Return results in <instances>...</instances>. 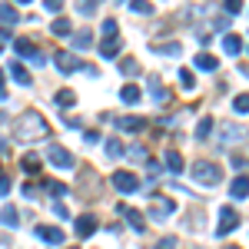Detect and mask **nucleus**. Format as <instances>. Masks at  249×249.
<instances>
[{
	"instance_id": "3c124183",
	"label": "nucleus",
	"mask_w": 249,
	"mask_h": 249,
	"mask_svg": "<svg viewBox=\"0 0 249 249\" xmlns=\"http://www.w3.org/2000/svg\"><path fill=\"white\" fill-rule=\"evenodd\" d=\"M67 249H80V246H67Z\"/></svg>"
},
{
	"instance_id": "39448f33",
	"label": "nucleus",
	"mask_w": 249,
	"mask_h": 249,
	"mask_svg": "<svg viewBox=\"0 0 249 249\" xmlns=\"http://www.w3.org/2000/svg\"><path fill=\"white\" fill-rule=\"evenodd\" d=\"M47 156H50V163L60 166V170H73V166H77V160L70 156V150H67V146H60V143H53V146L47 150Z\"/></svg>"
},
{
	"instance_id": "a19ab883",
	"label": "nucleus",
	"mask_w": 249,
	"mask_h": 249,
	"mask_svg": "<svg viewBox=\"0 0 249 249\" xmlns=\"http://www.w3.org/2000/svg\"><path fill=\"white\" fill-rule=\"evenodd\" d=\"M47 190H50V193H53V196L60 199V196L67 193V186H63V183H47Z\"/></svg>"
},
{
	"instance_id": "c03bdc74",
	"label": "nucleus",
	"mask_w": 249,
	"mask_h": 249,
	"mask_svg": "<svg viewBox=\"0 0 249 249\" xmlns=\"http://www.w3.org/2000/svg\"><path fill=\"white\" fill-rule=\"evenodd\" d=\"M7 193H10V179H7V176H0V196H7Z\"/></svg>"
},
{
	"instance_id": "2f4dec72",
	"label": "nucleus",
	"mask_w": 249,
	"mask_h": 249,
	"mask_svg": "<svg viewBox=\"0 0 249 249\" xmlns=\"http://www.w3.org/2000/svg\"><path fill=\"white\" fill-rule=\"evenodd\" d=\"M120 70H123L126 77H136V70H140V63H136L133 57H130V60H120Z\"/></svg>"
},
{
	"instance_id": "8fccbe9b",
	"label": "nucleus",
	"mask_w": 249,
	"mask_h": 249,
	"mask_svg": "<svg viewBox=\"0 0 249 249\" xmlns=\"http://www.w3.org/2000/svg\"><path fill=\"white\" fill-rule=\"evenodd\" d=\"M17 3H30V0H17Z\"/></svg>"
},
{
	"instance_id": "393cba45",
	"label": "nucleus",
	"mask_w": 249,
	"mask_h": 249,
	"mask_svg": "<svg viewBox=\"0 0 249 249\" xmlns=\"http://www.w3.org/2000/svg\"><path fill=\"white\" fill-rule=\"evenodd\" d=\"M73 103H77V93H73V90H57V107L67 110V107H73Z\"/></svg>"
},
{
	"instance_id": "9d476101",
	"label": "nucleus",
	"mask_w": 249,
	"mask_h": 249,
	"mask_svg": "<svg viewBox=\"0 0 249 249\" xmlns=\"http://www.w3.org/2000/svg\"><path fill=\"white\" fill-rule=\"evenodd\" d=\"M170 213H176V203H173V199H156L153 206H150V216H153L156 223H160V219H166Z\"/></svg>"
},
{
	"instance_id": "c9c22d12",
	"label": "nucleus",
	"mask_w": 249,
	"mask_h": 249,
	"mask_svg": "<svg viewBox=\"0 0 249 249\" xmlns=\"http://www.w3.org/2000/svg\"><path fill=\"white\" fill-rule=\"evenodd\" d=\"M243 136V130L239 126H230V130H223V143H232V140H239Z\"/></svg>"
},
{
	"instance_id": "a211bd4d",
	"label": "nucleus",
	"mask_w": 249,
	"mask_h": 249,
	"mask_svg": "<svg viewBox=\"0 0 249 249\" xmlns=\"http://www.w3.org/2000/svg\"><path fill=\"white\" fill-rule=\"evenodd\" d=\"M196 67H199V70H219V60L213 57V53H196Z\"/></svg>"
},
{
	"instance_id": "ea45409f",
	"label": "nucleus",
	"mask_w": 249,
	"mask_h": 249,
	"mask_svg": "<svg viewBox=\"0 0 249 249\" xmlns=\"http://www.w3.org/2000/svg\"><path fill=\"white\" fill-rule=\"evenodd\" d=\"M226 14H243V0H226Z\"/></svg>"
},
{
	"instance_id": "ddd939ff",
	"label": "nucleus",
	"mask_w": 249,
	"mask_h": 249,
	"mask_svg": "<svg viewBox=\"0 0 249 249\" xmlns=\"http://www.w3.org/2000/svg\"><path fill=\"white\" fill-rule=\"evenodd\" d=\"M243 47H246V40L239 37V34H226V37H223V50H226L230 57H239Z\"/></svg>"
},
{
	"instance_id": "a18cd8bd",
	"label": "nucleus",
	"mask_w": 249,
	"mask_h": 249,
	"mask_svg": "<svg viewBox=\"0 0 249 249\" xmlns=\"http://www.w3.org/2000/svg\"><path fill=\"white\" fill-rule=\"evenodd\" d=\"M0 100H7V80H3V73H0Z\"/></svg>"
},
{
	"instance_id": "aec40b11",
	"label": "nucleus",
	"mask_w": 249,
	"mask_h": 249,
	"mask_svg": "<svg viewBox=\"0 0 249 249\" xmlns=\"http://www.w3.org/2000/svg\"><path fill=\"white\" fill-rule=\"evenodd\" d=\"M0 223H3V226H17L20 223L17 206H3V210H0Z\"/></svg>"
},
{
	"instance_id": "7ed1b4c3",
	"label": "nucleus",
	"mask_w": 249,
	"mask_h": 249,
	"mask_svg": "<svg viewBox=\"0 0 249 249\" xmlns=\"http://www.w3.org/2000/svg\"><path fill=\"white\" fill-rule=\"evenodd\" d=\"M110 183H113V190H116V193H123V196H130V193L140 190V179H136L130 170H116L113 176H110Z\"/></svg>"
},
{
	"instance_id": "49530a36",
	"label": "nucleus",
	"mask_w": 249,
	"mask_h": 249,
	"mask_svg": "<svg viewBox=\"0 0 249 249\" xmlns=\"http://www.w3.org/2000/svg\"><path fill=\"white\" fill-rule=\"evenodd\" d=\"M7 40H10V30H7V27H0V43H7Z\"/></svg>"
},
{
	"instance_id": "f257e3e1",
	"label": "nucleus",
	"mask_w": 249,
	"mask_h": 249,
	"mask_svg": "<svg viewBox=\"0 0 249 249\" xmlns=\"http://www.w3.org/2000/svg\"><path fill=\"white\" fill-rule=\"evenodd\" d=\"M50 136V123L40 110H27V113L17 116V126H14V140L20 143H37V140H47Z\"/></svg>"
},
{
	"instance_id": "dca6fc26",
	"label": "nucleus",
	"mask_w": 249,
	"mask_h": 249,
	"mask_svg": "<svg viewBox=\"0 0 249 249\" xmlns=\"http://www.w3.org/2000/svg\"><path fill=\"white\" fill-rule=\"evenodd\" d=\"M230 193H232V199H246V196H249L246 176H236V179H232V186H230Z\"/></svg>"
},
{
	"instance_id": "c756f323",
	"label": "nucleus",
	"mask_w": 249,
	"mask_h": 249,
	"mask_svg": "<svg viewBox=\"0 0 249 249\" xmlns=\"http://www.w3.org/2000/svg\"><path fill=\"white\" fill-rule=\"evenodd\" d=\"M146 173H150V179H160V176H163V163H160V160H146Z\"/></svg>"
},
{
	"instance_id": "f03ea898",
	"label": "nucleus",
	"mask_w": 249,
	"mask_h": 249,
	"mask_svg": "<svg viewBox=\"0 0 249 249\" xmlns=\"http://www.w3.org/2000/svg\"><path fill=\"white\" fill-rule=\"evenodd\" d=\"M193 179H196L199 186H216V183L223 179V170H219V163L196 160V163H193Z\"/></svg>"
},
{
	"instance_id": "72a5a7b5",
	"label": "nucleus",
	"mask_w": 249,
	"mask_h": 249,
	"mask_svg": "<svg viewBox=\"0 0 249 249\" xmlns=\"http://www.w3.org/2000/svg\"><path fill=\"white\" fill-rule=\"evenodd\" d=\"M107 37H120V27H116V20H103V40Z\"/></svg>"
},
{
	"instance_id": "412c9836",
	"label": "nucleus",
	"mask_w": 249,
	"mask_h": 249,
	"mask_svg": "<svg viewBox=\"0 0 249 249\" xmlns=\"http://www.w3.org/2000/svg\"><path fill=\"white\" fill-rule=\"evenodd\" d=\"M123 216H126V223H130V226H133L136 232H143V230H146V219H143V216H140L136 210H123Z\"/></svg>"
},
{
	"instance_id": "f8f14e48",
	"label": "nucleus",
	"mask_w": 249,
	"mask_h": 249,
	"mask_svg": "<svg viewBox=\"0 0 249 249\" xmlns=\"http://www.w3.org/2000/svg\"><path fill=\"white\" fill-rule=\"evenodd\" d=\"M116 126H120L123 133H140V130L146 126V120H143V116H120Z\"/></svg>"
},
{
	"instance_id": "a878e982",
	"label": "nucleus",
	"mask_w": 249,
	"mask_h": 249,
	"mask_svg": "<svg viewBox=\"0 0 249 249\" xmlns=\"http://www.w3.org/2000/svg\"><path fill=\"white\" fill-rule=\"evenodd\" d=\"M166 170H173V173H183V156L176 153V150H170V153H166Z\"/></svg>"
},
{
	"instance_id": "4468645a",
	"label": "nucleus",
	"mask_w": 249,
	"mask_h": 249,
	"mask_svg": "<svg viewBox=\"0 0 249 249\" xmlns=\"http://www.w3.org/2000/svg\"><path fill=\"white\" fill-rule=\"evenodd\" d=\"M7 73H10V77L17 80L20 87H30V83H34V77H30V73H27V67H23V63H20V60H14V63H10V70H7Z\"/></svg>"
},
{
	"instance_id": "c85d7f7f",
	"label": "nucleus",
	"mask_w": 249,
	"mask_h": 249,
	"mask_svg": "<svg viewBox=\"0 0 249 249\" xmlns=\"http://www.w3.org/2000/svg\"><path fill=\"white\" fill-rule=\"evenodd\" d=\"M232 110H236L239 116H246V113H249V96H246V93H239L236 100H232Z\"/></svg>"
},
{
	"instance_id": "0eeeda50",
	"label": "nucleus",
	"mask_w": 249,
	"mask_h": 249,
	"mask_svg": "<svg viewBox=\"0 0 249 249\" xmlns=\"http://www.w3.org/2000/svg\"><path fill=\"white\" fill-rule=\"evenodd\" d=\"M14 50H17V57H27V60H34V63H47V57H43V53H40L37 47H34V43H30V40H14Z\"/></svg>"
},
{
	"instance_id": "5701e85b",
	"label": "nucleus",
	"mask_w": 249,
	"mask_h": 249,
	"mask_svg": "<svg viewBox=\"0 0 249 249\" xmlns=\"http://www.w3.org/2000/svg\"><path fill=\"white\" fill-rule=\"evenodd\" d=\"M216 130V123H213V116H203L199 120V126H196V140H206V136Z\"/></svg>"
},
{
	"instance_id": "bb28decb",
	"label": "nucleus",
	"mask_w": 249,
	"mask_h": 249,
	"mask_svg": "<svg viewBox=\"0 0 249 249\" xmlns=\"http://www.w3.org/2000/svg\"><path fill=\"white\" fill-rule=\"evenodd\" d=\"M130 10H133V14H153L156 7L150 0H130Z\"/></svg>"
},
{
	"instance_id": "6e6552de",
	"label": "nucleus",
	"mask_w": 249,
	"mask_h": 249,
	"mask_svg": "<svg viewBox=\"0 0 249 249\" xmlns=\"http://www.w3.org/2000/svg\"><path fill=\"white\" fill-rule=\"evenodd\" d=\"M53 63H57L60 73H73V70H77V53H73V50H57V53H53Z\"/></svg>"
},
{
	"instance_id": "4c0bfd02",
	"label": "nucleus",
	"mask_w": 249,
	"mask_h": 249,
	"mask_svg": "<svg viewBox=\"0 0 249 249\" xmlns=\"http://www.w3.org/2000/svg\"><path fill=\"white\" fill-rule=\"evenodd\" d=\"M179 243H176V236H163L160 243H156V249H176Z\"/></svg>"
},
{
	"instance_id": "20e7f679",
	"label": "nucleus",
	"mask_w": 249,
	"mask_h": 249,
	"mask_svg": "<svg viewBox=\"0 0 249 249\" xmlns=\"http://www.w3.org/2000/svg\"><path fill=\"white\" fill-rule=\"evenodd\" d=\"M236 226H239V213L232 210V206H219V226H216V236H230Z\"/></svg>"
},
{
	"instance_id": "473e14b6",
	"label": "nucleus",
	"mask_w": 249,
	"mask_h": 249,
	"mask_svg": "<svg viewBox=\"0 0 249 249\" xmlns=\"http://www.w3.org/2000/svg\"><path fill=\"white\" fill-rule=\"evenodd\" d=\"M179 87H183V90H193V87H196V77H193L190 70H179Z\"/></svg>"
},
{
	"instance_id": "2eb2a0df",
	"label": "nucleus",
	"mask_w": 249,
	"mask_h": 249,
	"mask_svg": "<svg viewBox=\"0 0 249 249\" xmlns=\"http://www.w3.org/2000/svg\"><path fill=\"white\" fill-rule=\"evenodd\" d=\"M140 87H136V83H126V87H123V90H120V100H123V103H126V107H133V103H140Z\"/></svg>"
},
{
	"instance_id": "cd10ccee",
	"label": "nucleus",
	"mask_w": 249,
	"mask_h": 249,
	"mask_svg": "<svg viewBox=\"0 0 249 249\" xmlns=\"http://www.w3.org/2000/svg\"><path fill=\"white\" fill-rule=\"evenodd\" d=\"M123 156H130L133 163H146V160H150V153H146V146H133V150H126Z\"/></svg>"
},
{
	"instance_id": "7c9ffc66",
	"label": "nucleus",
	"mask_w": 249,
	"mask_h": 249,
	"mask_svg": "<svg viewBox=\"0 0 249 249\" xmlns=\"http://www.w3.org/2000/svg\"><path fill=\"white\" fill-rule=\"evenodd\" d=\"M77 10L83 17H93L96 14V0H77Z\"/></svg>"
},
{
	"instance_id": "de8ad7c7",
	"label": "nucleus",
	"mask_w": 249,
	"mask_h": 249,
	"mask_svg": "<svg viewBox=\"0 0 249 249\" xmlns=\"http://www.w3.org/2000/svg\"><path fill=\"white\" fill-rule=\"evenodd\" d=\"M0 123H7V113H3V110H0Z\"/></svg>"
},
{
	"instance_id": "b1692460",
	"label": "nucleus",
	"mask_w": 249,
	"mask_h": 249,
	"mask_svg": "<svg viewBox=\"0 0 249 249\" xmlns=\"http://www.w3.org/2000/svg\"><path fill=\"white\" fill-rule=\"evenodd\" d=\"M0 20H3V23H7V27H14V23H17V10H14V7H10V3H0Z\"/></svg>"
},
{
	"instance_id": "f704fd0d",
	"label": "nucleus",
	"mask_w": 249,
	"mask_h": 249,
	"mask_svg": "<svg viewBox=\"0 0 249 249\" xmlns=\"http://www.w3.org/2000/svg\"><path fill=\"white\" fill-rule=\"evenodd\" d=\"M153 50L166 53V57H176V53H179V43H160V47H153Z\"/></svg>"
},
{
	"instance_id": "f3484780",
	"label": "nucleus",
	"mask_w": 249,
	"mask_h": 249,
	"mask_svg": "<svg viewBox=\"0 0 249 249\" xmlns=\"http://www.w3.org/2000/svg\"><path fill=\"white\" fill-rule=\"evenodd\" d=\"M90 43H93V30H87V27H83V30L73 34V47H77V50H87Z\"/></svg>"
},
{
	"instance_id": "e433bc0d",
	"label": "nucleus",
	"mask_w": 249,
	"mask_h": 249,
	"mask_svg": "<svg viewBox=\"0 0 249 249\" xmlns=\"http://www.w3.org/2000/svg\"><path fill=\"white\" fill-rule=\"evenodd\" d=\"M23 170H27V173H37L40 170V160H37V156H23Z\"/></svg>"
},
{
	"instance_id": "6ab92c4d",
	"label": "nucleus",
	"mask_w": 249,
	"mask_h": 249,
	"mask_svg": "<svg viewBox=\"0 0 249 249\" xmlns=\"http://www.w3.org/2000/svg\"><path fill=\"white\" fill-rule=\"evenodd\" d=\"M103 150H107V156H113V160H120V156L126 153V146H123V143H120L116 136H110V140L103 143Z\"/></svg>"
},
{
	"instance_id": "09e8293b",
	"label": "nucleus",
	"mask_w": 249,
	"mask_h": 249,
	"mask_svg": "<svg viewBox=\"0 0 249 249\" xmlns=\"http://www.w3.org/2000/svg\"><path fill=\"white\" fill-rule=\"evenodd\" d=\"M226 249H243V246H226Z\"/></svg>"
},
{
	"instance_id": "9b49d317",
	"label": "nucleus",
	"mask_w": 249,
	"mask_h": 249,
	"mask_svg": "<svg viewBox=\"0 0 249 249\" xmlns=\"http://www.w3.org/2000/svg\"><path fill=\"white\" fill-rule=\"evenodd\" d=\"M37 236L43 243H50V246H60L63 243V230L60 226H37Z\"/></svg>"
},
{
	"instance_id": "58836bf2",
	"label": "nucleus",
	"mask_w": 249,
	"mask_h": 249,
	"mask_svg": "<svg viewBox=\"0 0 249 249\" xmlns=\"http://www.w3.org/2000/svg\"><path fill=\"white\" fill-rule=\"evenodd\" d=\"M43 7H47V14H60L63 10V0H43Z\"/></svg>"
},
{
	"instance_id": "37998d69",
	"label": "nucleus",
	"mask_w": 249,
	"mask_h": 249,
	"mask_svg": "<svg viewBox=\"0 0 249 249\" xmlns=\"http://www.w3.org/2000/svg\"><path fill=\"white\" fill-rule=\"evenodd\" d=\"M213 27H216V30H226V27H230V17H216V20H213Z\"/></svg>"
},
{
	"instance_id": "4be33fe9",
	"label": "nucleus",
	"mask_w": 249,
	"mask_h": 249,
	"mask_svg": "<svg viewBox=\"0 0 249 249\" xmlns=\"http://www.w3.org/2000/svg\"><path fill=\"white\" fill-rule=\"evenodd\" d=\"M50 34H53V37H70L73 27H70V20H53V23H50Z\"/></svg>"
},
{
	"instance_id": "423d86ee",
	"label": "nucleus",
	"mask_w": 249,
	"mask_h": 249,
	"mask_svg": "<svg viewBox=\"0 0 249 249\" xmlns=\"http://www.w3.org/2000/svg\"><path fill=\"white\" fill-rule=\"evenodd\" d=\"M96 226H100V223H96V216H90V213H83V216H77V219H73L77 239H90V236L96 232Z\"/></svg>"
},
{
	"instance_id": "79ce46f5",
	"label": "nucleus",
	"mask_w": 249,
	"mask_h": 249,
	"mask_svg": "<svg viewBox=\"0 0 249 249\" xmlns=\"http://www.w3.org/2000/svg\"><path fill=\"white\" fill-rule=\"evenodd\" d=\"M246 166V156L243 153H232V170H243Z\"/></svg>"
},
{
	"instance_id": "603ef678",
	"label": "nucleus",
	"mask_w": 249,
	"mask_h": 249,
	"mask_svg": "<svg viewBox=\"0 0 249 249\" xmlns=\"http://www.w3.org/2000/svg\"><path fill=\"white\" fill-rule=\"evenodd\" d=\"M0 50H3V47H0Z\"/></svg>"
},
{
	"instance_id": "1a4fd4ad",
	"label": "nucleus",
	"mask_w": 249,
	"mask_h": 249,
	"mask_svg": "<svg viewBox=\"0 0 249 249\" xmlns=\"http://www.w3.org/2000/svg\"><path fill=\"white\" fill-rule=\"evenodd\" d=\"M100 57L103 60H116L120 57V37H107V40H100Z\"/></svg>"
}]
</instances>
